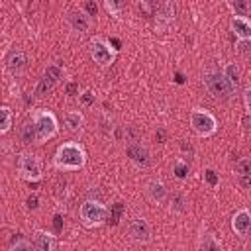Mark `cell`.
Here are the masks:
<instances>
[{
    "label": "cell",
    "mask_w": 251,
    "mask_h": 251,
    "mask_svg": "<svg viewBox=\"0 0 251 251\" xmlns=\"http://www.w3.org/2000/svg\"><path fill=\"white\" fill-rule=\"evenodd\" d=\"M53 165L59 171H78L86 165V149L78 141H63L53 155Z\"/></svg>",
    "instance_id": "obj_1"
},
{
    "label": "cell",
    "mask_w": 251,
    "mask_h": 251,
    "mask_svg": "<svg viewBox=\"0 0 251 251\" xmlns=\"http://www.w3.org/2000/svg\"><path fill=\"white\" fill-rule=\"evenodd\" d=\"M78 218L82 222L84 227L92 229V227H100L108 222L110 218V210L100 202V200H84L80 206H78Z\"/></svg>",
    "instance_id": "obj_2"
},
{
    "label": "cell",
    "mask_w": 251,
    "mask_h": 251,
    "mask_svg": "<svg viewBox=\"0 0 251 251\" xmlns=\"http://www.w3.org/2000/svg\"><path fill=\"white\" fill-rule=\"evenodd\" d=\"M31 122L35 126V133H37V143H45L49 139H53L59 133V122L57 116L51 110L39 108L31 112Z\"/></svg>",
    "instance_id": "obj_3"
},
{
    "label": "cell",
    "mask_w": 251,
    "mask_h": 251,
    "mask_svg": "<svg viewBox=\"0 0 251 251\" xmlns=\"http://www.w3.org/2000/svg\"><path fill=\"white\" fill-rule=\"evenodd\" d=\"M188 122H190V127L194 129V133L200 137H212L218 131V120L210 110L192 108L188 114Z\"/></svg>",
    "instance_id": "obj_4"
},
{
    "label": "cell",
    "mask_w": 251,
    "mask_h": 251,
    "mask_svg": "<svg viewBox=\"0 0 251 251\" xmlns=\"http://www.w3.org/2000/svg\"><path fill=\"white\" fill-rule=\"evenodd\" d=\"M90 57H92V61H94L98 67L106 69V67L114 65V61H116V57H118V49H116L108 39H104V37H94V39L90 41Z\"/></svg>",
    "instance_id": "obj_5"
},
{
    "label": "cell",
    "mask_w": 251,
    "mask_h": 251,
    "mask_svg": "<svg viewBox=\"0 0 251 251\" xmlns=\"http://www.w3.org/2000/svg\"><path fill=\"white\" fill-rule=\"evenodd\" d=\"M204 84H206L208 92L218 100H229L233 96V90L227 84V80L224 78L222 71H206L204 73Z\"/></svg>",
    "instance_id": "obj_6"
},
{
    "label": "cell",
    "mask_w": 251,
    "mask_h": 251,
    "mask_svg": "<svg viewBox=\"0 0 251 251\" xmlns=\"http://www.w3.org/2000/svg\"><path fill=\"white\" fill-rule=\"evenodd\" d=\"M18 173L22 178L29 180V182H35L43 176V169H41V161L37 155L33 153H22L18 157Z\"/></svg>",
    "instance_id": "obj_7"
},
{
    "label": "cell",
    "mask_w": 251,
    "mask_h": 251,
    "mask_svg": "<svg viewBox=\"0 0 251 251\" xmlns=\"http://www.w3.org/2000/svg\"><path fill=\"white\" fill-rule=\"evenodd\" d=\"M126 233L131 241L135 243H149L151 241V226L145 218L141 216H135L127 222V227H126Z\"/></svg>",
    "instance_id": "obj_8"
},
{
    "label": "cell",
    "mask_w": 251,
    "mask_h": 251,
    "mask_svg": "<svg viewBox=\"0 0 251 251\" xmlns=\"http://www.w3.org/2000/svg\"><path fill=\"white\" fill-rule=\"evenodd\" d=\"M67 24H69V27H71L75 33L84 35V33H88V31L92 29L94 20H92V16H90L86 10H71V12L67 14Z\"/></svg>",
    "instance_id": "obj_9"
},
{
    "label": "cell",
    "mask_w": 251,
    "mask_h": 251,
    "mask_svg": "<svg viewBox=\"0 0 251 251\" xmlns=\"http://www.w3.org/2000/svg\"><path fill=\"white\" fill-rule=\"evenodd\" d=\"M127 157L137 169H149L153 163L151 151L141 143H129L127 145Z\"/></svg>",
    "instance_id": "obj_10"
},
{
    "label": "cell",
    "mask_w": 251,
    "mask_h": 251,
    "mask_svg": "<svg viewBox=\"0 0 251 251\" xmlns=\"http://www.w3.org/2000/svg\"><path fill=\"white\" fill-rule=\"evenodd\" d=\"M145 196H147V200L151 204L161 206V204L167 202L169 190H167V186H165V182L161 178H151V180L145 182Z\"/></svg>",
    "instance_id": "obj_11"
},
{
    "label": "cell",
    "mask_w": 251,
    "mask_h": 251,
    "mask_svg": "<svg viewBox=\"0 0 251 251\" xmlns=\"http://www.w3.org/2000/svg\"><path fill=\"white\" fill-rule=\"evenodd\" d=\"M231 229L239 237H247L249 235V229H251V214H249L247 208H239L231 216Z\"/></svg>",
    "instance_id": "obj_12"
},
{
    "label": "cell",
    "mask_w": 251,
    "mask_h": 251,
    "mask_svg": "<svg viewBox=\"0 0 251 251\" xmlns=\"http://www.w3.org/2000/svg\"><path fill=\"white\" fill-rule=\"evenodd\" d=\"M29 241H31V247L37 251H53L57 247V237L45 229H35Z\"/></svg>",
    "instance_id": "obj_13"
},
{
    "label": "cell",
    "mask_w": 251,
    "mask_h": 251,
    "mask_svg": "<svg viewBox=\"0 0 251 251\" xmlns=\"http://www.w3.org/2000/svg\"><path fill=\"white\" fill-rule=\"evenodd\" d=\"M229 29L235 35L237 41L251 39V22L247 16H231L229 20Z\"/></svg>",
    "instance_id": "obj_14"
},
{
    "label": "cell",
    "mask_w": 251,
    "mask_h": 251,
    "mask_svg": "<svg viewBox=\"0 0 251 251\" xmlns=\"http://www.w3.org/2000/svg\"><path fill=\"white\" fill-rule=\"evenodd\" d=\"M8 71L12 76H20L25 73L27 69V59H25V53L24 51H14L10 57H8V63H6Z\"/></svg>",
    "instance_id": "obj_15"
},
{
    "label": "cell",
    "mask_w": 251,
    "mask_h": 251,
    "mask_svg": "<svg viewBox=\"0 0 251 251\" xmlns=\"http://www.w3.org/2000/svg\"><path fill=\"white\" fill-rule=\"evenodd\" d=\"M222 75H224V78L227 80V84L231 86L233 94H237L239 84H241V69H239L235 63H226L224 69H222Z\"/></svg>",
    "instance_id": "obj_16"
},
{
    "label": "cell",
    "mask_w": 251,
    "mask_h": 251,
    "mask_svg": "<svg viewBox=\"0 0 251 251\" xmlns=\"http://www.w3.org/2000/svg\"><path fill=\"white\" fill-rule=\"evenodd\" d=\"M65 127L71 133H80L84 129V114L80 110H71L65 114Z\"/></svg>",
    "instance_id": "obj_17"
},
{
    "label": "cell",
    "mask_w": 251,
    "mask_h": 251,
    "mask_svg": "<svg viewBox=\"0 0 251 251\" xmlns=\"http://www.w3.org/2000/svg\"><path fill=\"white\" fill-rule=\"evenodd\" d=\"M235 175L243 188H249V176H251V159L243 157L235 163Z\"/></svg>",
    "instance_id": "obj_18"
},
{
    "label": "cell",
    "mask_w": 251,
    "mask_h": 251,
    "mask_svg": "<svg viewBox=\"0 0 251 251\" xmlns=\"http://www.w3.org/2000/svg\"><path fill=\"white\" fill-rule=\"evenodd\" d=\"M167 200H169V210H171L173 214H184L186 208H188V200H186V196L180 194V192H176V194H169Z\"/></svg>",
    "instance_id": "obj_19"
},
{
    "label": "cell",
    "mask_w": 251,
    "mask_h": 251,
    "mask_svg": "<svg viewBox=\"0 0 251 251\" xmlns=\"http://www.w3.org/2000/svg\"><path fill=\"white\" fill-rule=\"evenodd\" d=\"M20 139L25 145L27 143H37V133H35V126H33L31 120L22 124V127H20Z\"/></svg>",
    "instance_id": "obj_20"
},
{
    "label": "cell",
    "mask_w": 251,
    "mask_h": 251,
    "mask_svg": "<svg viewBox=\"0 0 251 251\" xmlns=\"http://www.w3.org/2000/svg\"><path fill=\"white\" fill-rule=\"evenodd\" d=\"M220 247H222L220 239L212 233H206V235L198 237V249H220Z\"/></svg>",
    "instance_id": "obj_21"
},
{
    "label": "cell",
    "mask_w": 251,
    "mask_h": 251,
    "mask_svg": "<svg viewBox=\"0 0 251 251\" xmlns=\"http://www.w3.org/2000/svg\"><path fill=\"white\" fill-rule=\"evenodd\" d=\"M12 127V110L8 106H0V133H8Z\"/></svg>",
    "instance_id": "obj_22"
},
{
    "label": "cell",
    "mask_w": 251,
    "mask_h": 251,
    "mask_svg": "<svg viewBox=\"0 0 251 251\" xmlns=\"http://www.w3.org/2000/svg\"><path fill=\"white\" fill-rule=\"evenodd\" d=\"M122 8H124V0H104V10L110 16H120Z\"/></svg>",
    "instance_id": "obj_23"
},
{
    "label": "cell",
    "mask_w": 251,
    "mask_h": 251,
    "mask_svg": "<svg viewBox=\"0 0 251 251\" xmlns=\"http://www.w3.org/2000/svg\"><path fill=\"white\" fill-rule=\"evenodd\" d=\"M45 76L49 78V80H53V82H57L61 76H63V69L59 67V65H55V63H51V65H47L45 67Z\"/></svg>",
    "instance_id": "obj_24"
},
{
    "label": "cell",
    "mask_w": 251,
    "mask_h": 251,
    "mask_svg": "<svg viewBox=\"0 0 251 251\" xmlns=\"http://www.w3.org/2000/svg\"><path fill=\"white\" fill-rule=\"evenodd\" d=\"M10 249L20 251V249H33V247H31V241H29V239H25L24 235H18V237H14V239H12Z\"/></svg>",
    "instance_id": "obj_25"
},
{
    "label": "cell",
    "mask_w": 251,
    "mask_h": 251,
    "mask_svg": "<svg viewBox=\"0 0 251 251\" xmlns=\"http://www.w3.org/2000/svg\"><path fill=\"white\" fill-rule=\"evenodd\" d=\"M175 175H176V178H186L188 176V163H184V161H176V165H175Z\"/></svg>",
    "instance_id": "obj_26"
},
{
    "label": "cell",
    "mask_w": 251,
    "mask_h": 251,
    "mask_svg": "<svg viewBox=\"0 0 251 251\" xmlns=\"http://www.w3.org/2000/svg\"><path fill=\"white\" fill-rule=\"evenodd\" d=\"M204 178H206V182H208L210 186H216V184L220 182L216 171H212V169H206V171H204Z\"/></svg>",
    "instance_id": "obj_27"
},
{
    "label": "cell",
    "mask_w": 251,
    "mask_h": 251,
    "mask_svg": "<svg viewBox=\"0 0 251 251\" xmlns=\"http://www.w3.org/2000/svg\"><path fill=\"white\" fill-rule=\"evenodd\" d=\"M243 110H245V116H249V94H251V86L249 84H245V88H243Z\"/></svg>",
    "instance_id": "obj_28"
},
{
    "label": "cell",
    "mask_w": 251,
    "mask_h": 251,
    "mask_svg": "<svg viewBox=\"0 0 251 251\" xmlns=\"http://www.w3.org/2000/svg\"><path fill=\"white\" fill-rule=\"evenodd\" d=\"M249 41H251V39H245V41H237V49H239V53H241V55H245V57L249 55Z\"/></svg>",
    "instance_id": "obj_29"
},
{
    "label": "cell",
    "mask_w": 251,
    "mask_h": 251,
    "mask_svg": "<svg viewBox=\"0 0 251 251\" xmlns=\"http://www.w3.org/2000/svg\"><path fill=\"white\" fill-rule=\"evenodd\" d=\"M82 102H84V104H92V92L86 90V92L82 94Z\"/></svg>",
    "instance_id": "obj_30"
},
{
    "label": "cell",
    "mask_w": 251,
    "mask_h": 251,
    "mask_svg": "<svg viewBox=\"0 0 251 251\" xmlns=\"http://www.w3.org/2000/svg\"><path fill=\"white\" fill-rule=\"evenodd\" d=\"M27 202H29V208H35V206H37V198H35V196H29Z\"/></svg>",
    "instance_id": "obj_31"
},
{
    "label": "cell",
    "mask_w": 251,
    "mask_h": 251,
    "mask_svg": "<svg viewBox=\"0 0 251 251\" xmlns=\"http://www.w3.org/2000/svg\"><path fill=\"white\" fill-rule=\"evenodd\" d=\"M67 90H69V94H75V92H76V84H69Z\"/></svg>",
    "instance_id": "obj_32"
},
{
    "label": "cell",
    "mask_w": 251,
    "mask_h": 251,
    "mask_svg": "<svg viewBox=\"0 0 251 251\" xmlns=\"http://www.w3.org/2000/svg\"><path fill=\"white\" fill-rule=\"evenodd\" d=\"M0 2H2V0H0Z\"/></svg>",
    "instance_id": "obj_33"
}]
</instances>
